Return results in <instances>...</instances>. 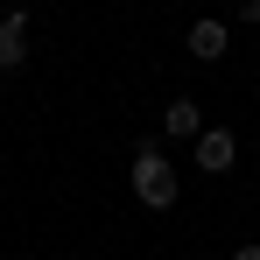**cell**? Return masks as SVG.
Here are the masks:
<instances>
[{
  "label": "cell",
  "instance_id": "6",
  "mask_svg": "<svg viewBox=\"0 0 260 260\" xmlns=\"http://www.w3.org/2000/svg\"><path fill=\"white\" fill-rule=\"evenodd\" d=\"M239 21H260V0H239Z\"/></svg>",
  "mask_w": 260,
  "mask_h": 260
},
{
  "label": "cell",
  "instance_id": "2",
  "mask_svg": "<svg viewBox=\"0 0 260 260\" xmlns=\"http://www.w3.org/2000/svg\"><path fill=\"white\" fill-rule=\"evenodd\" d=\"M190 155H197V169H204V176H225V169H232V155H239V141H232L225 127H204L197 141H190Z\"/></svg>",
  "mask_w": 260,
  "mask_h": 260
},
{
  "label": "cell",
  "instance_id": "3",
  "mask_svg": "<svg viewBox=\"0 0 260 260\" xmlns=\"http://www.w3.org/2000/svg\"><path fill=\"white\" fill-rule=\"evenodd\" d=\"M28 63V7H7L0 14V71H21Z\"/></svg>",
  "mask_w": 260,
  "mask_h": 260
},
{
  "label": "cell",
  "instance_id": "5",
  "mask_svg": "<svg viewBox=\"0 0 260 260\" xmlns=\"http://www.w3.org/2000/svg\"><path fill=\"white\" fill-rule=\"evenodd\" d=\"M162 134H169V141H197V134H204V106H197V99H169V106H162Z\"/></svg>",
  "mask_w": 260,
  "mask_h": 260
},
{
  "label": "cell",
  "instance_id": "1",
  "mask_svg": "<svg viewBox=\"0 0 260 260\" xmlns=\"http://www.w3.org/2000/svg\"><path fill=\"white\" fill-rule=\"evenodd\" d=\"M134 197H141L148 211H169L176 204V162L162 148H134Z\"/></svg>",
  "mask_w": 260,
  "mask_h": 260
},
{
  "label": "cell",
  "instance_id": "7",
  "mask_svg": "<svg viewBox=\"0 0 260 260\" xmlns=\"http://www.w3.org/2000/svg\"><path fill=\"white\" fill-rule=\"evenodd\" d=\"M232 260H260V246H253V239H246V246H239V253H232Z\"/></svg>",
  "mask_w": 260,
  "mask_h": 260
},
{
  "label": "cell",
  "instance_id": "4",
  "mask_svg": "<svg viewBox=\"0 0 260 260\" xmlns=\"http://www.w3.org/2000/svg\"><path fill=\"white\" fill-rule=\"evenodd\" d=\"M225 49H232V28H225V21H211V14L190 21V56H197V63H225Z\"/></svg>",
  "mask_w": 260,
  "mask_h": 260
}]
</instances>
